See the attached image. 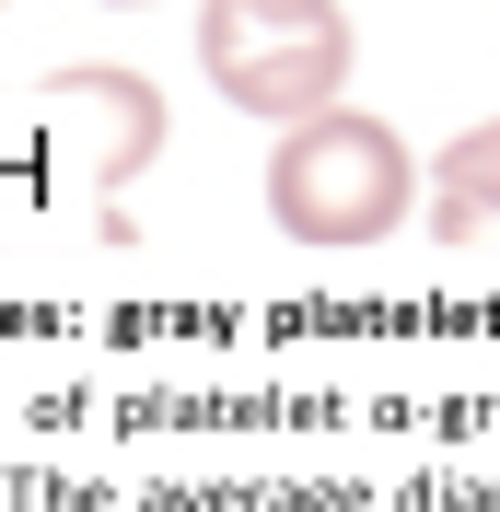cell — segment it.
<instances>
[{
    "instance_id": "6da1fadb",
    "label": "cell",
    "mask_w": 500,
    "mask_h": 512,
    "mask_svg": "<svg viewBox=\"0 0 500 512\" xmlns=\"http://www.w3.org/2000/svg\"><path fill=\"white\" fill-rule=\"evenodd\" d=\"M431 198V163L407 152L384 117L361 105H314V117L280 128V152H268V222L314 256H361L407 222Z\"/></svg>"
},
{
    "instance_id": "7a4b0ae2",
    "label": "cell",
    "mask_w": 500,
    "mask_h": 512,
    "mask_svg": "<svg viewBox=\"0 0 500 512\" xmlns=\"http://www.w3.org/2000/svg\"><path fill=\"white\" fill-rule=\"evenodd\" d=\"M349 59H361V35L338 0H198V70L233 117L268 128L314 117L349 94Z\"/></svg>"
},
{
    "instance_id": "3957f363",
    "label": "cell",
    "mask_w": 500,
    "mask_h": 512,
    "mask_svg": "<svg viewBox=\"0 0 500 512\" xmlns=\"http://www.w3.org/2000/svg\"><path fill=\"white\" fill-rule=\"evenodd\" d=\"M59 105H94V117H105V140H94V175H105V187L152 175V152H163V94L140 82V70L82 59V70H59Z\"/></svg>"
},
{
    "instance_id": "277c9868",
    "label": "cell",
    "mask_w": 500,
    "mask_h": 512,
    "mask_svg": "<svg viewBox=\"0 0 500 512\" xmlns=\"http://www.w3.org/2000/svg\"><path fill=\"white\" fill-rule=\"evenodd\" d=\"M500 222V117H477L466 140H442L431 152V233H489Z\"/></svg>"
},
{
    "instance_id": "5b68a950",
    "label": "cell",
    "mask_w": 500,
    "mask_h": 512,
    "mask_svg": "<svg viewBox=\"0 0 500 512\" xmlns=\"http://www.w3.org/2000/svg\"><path fill=\"white\" fill-rule=\"evenodd\" d=\"M105 12H128V0H105Z\"/></svg>"
}]
</instances>
